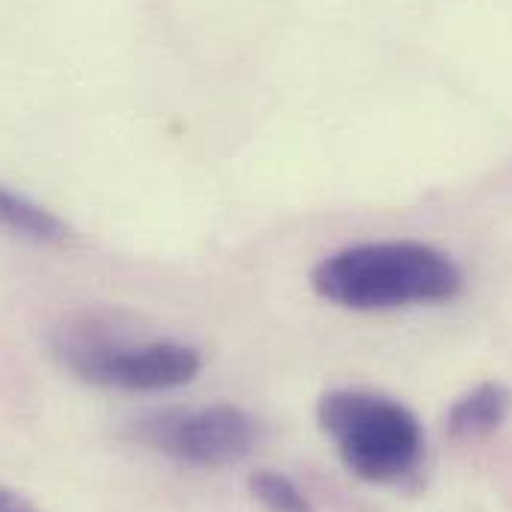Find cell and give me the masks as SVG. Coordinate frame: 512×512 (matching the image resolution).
<instances>
[{
    "instance_id": "8992f818",
    "label": "cell",
    "mask_w": 512,
    "mask_h": 512,
    "mask_svg": "<svg viewBox=\"0 0 512 512\" xmlns=\"http://www.w3.org/2000/svg\"><path fill=\"white\" fill-rule=\"evenodd\" d=\"M0 230L36 245H63L72 236L63 218L6 185H0Z\"/></svg>"
},
{
    "instance_id": "5b68a950",
    "label": "cell",
    "mask_w": 512,
    "mask_h": 512,
    "mask_svg": "<svg viewBox=\"0 0 512 512\" xmlns=\"http://www.w3.org/2000/svg\"><path fill=\"white\" fill-rule=\"evenodd\" d=\"M512 414V390L501 382H483L462 393L447 411V432L453 441L474 444L495 435Z\"/></svg>"
},
{
    "instance_id": "3957f363",
    "label": "cell",
    "mask_w": 512,
    "mask_h": 512,
    "mask_svg": "<svg viewBox=\"0 0 512 512\" xmlns=\"http://www.w3.org/2000/svg\"><path fill=\"white\" fill-rule=\"evenodd\" d=\"M319 429L340 462L364 483L399 486L423 462V426L399 399L370 387L328 390L316 405Z\"/></svg>"
},
{
    "instance_id": "7a4b0ae2",
    "label": "cell",
    "mask_w": 512,
    "mask_h": 512,
    "mask_svg": "<svg viewBox=\"0 0 512 512\" xmlns=\"http://www.w3.org/2000/svg\"><path fill=\"white\" fill-rule=\"evenodd\" d=\"M319 298L346 310H396L450 301L462 292V268L423 242H364L316 262Z\"/></svg>"
},
{
    "instance_id": "277c9868",
    "label": "cell",
    "mask_w": 512,
    "mask_h": 512,
    "mask_svg": "<svg viewBox=\"0 0 512 512\" xmlns=\"http://www.w3.org/2000/svg\"><path fill=\"white\" fill-rule=\"evenodd\" d=\"M131 438L173 462L194 468H227L256 444V423L230 402L200 408H167L131 423Z\"/></svg>"
},
{
    "instance_id": "6da1fadb",
    "label": "cell",
    "mask_w": 512,
    "mask_h": 512,
    "mask_svg": "<svg viewBox=\"0 0 512 512\" xmlns=\"http://www.w3.org/2000/svg\"><path fill=\"white\" fill-rule=\"evenodd\" d=\"M54 358L78 382L128 393H158L194 382L203 358L179 340H140L123 316L81 310L66 316L51 334Z\"/></svg>"
},
{
    "instance_id": "52a82bcc",
    "label": "cell",
    "mask_w": 512,
    "mask_h": 512,
    "mask_svg": "<svg viewBox=\"0 0 512 512\" xmlns=\"http://www.w3.org/2000/svg\"><path fill=\"white\" fill-rule=\"evenodd\" d=\"M248 489L268 512H316L310 498L286 474H277L268 468L254 471L248 480Z\"/></svg>"
},
{
    "instance_id": "ba28073f",
    "label": "cell",
    "mask_w": 512,
    "mask_h": 512,
    "mask_svg": "<svg viewBox=\"0 0 512 512\" xmlns=\"http://www.w3.org/2000/svg\"><path fill=\"white\" fill-rule=\"evenodd\" d=\"M0 512H39L21 492L0 486Z\"/></svg>"
}]
</instances>
